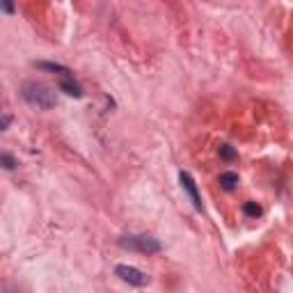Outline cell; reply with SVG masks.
Listing matches in <instances>:
<instances>
[{"label": "cell", "mask_w": 293, "mask_h": 293, "mask_svg": "<svg viewBox=\"0 0 293 293\" xmlns=\"http://www.w3.org/2000/svg\"><path fill=\"white\" fill-rule=\"evenodd\" d=\"M243 213H245V215H250V218H259V215H261V206L257 202H245Z\"/></svg>", "instance_id": "obj_7"}, {"label": "cell", "mask_w": 293, "mask_h": 293, "mask_svg": "<svg viewBox=\"0 0 293 293\" xmlns=\"http://www.w3.org/2000/svg\"><path fill=\"white\" fill-rule=\"evenodd\" d=\"M122 247H129V250H138V252L145 254H156L161 252V243L151 236H126L122 241Z\"/></svg>", "instance_id": "obj_2"}, {"label": "cell", "mask_w": 293, "mask_h": 293, "mask_svg": "<svg viewBox=\"0 0 293 293\" xmlns=\"http://www.w3.org/2000/svg\"><path fill=\"white\" fill-rule=\"evenodd\" d=\"M236 183H238L236 172H222V174H220V186L225 188V190H234Z\"/></svg>", "instance_id": "obj_6"}, {"label": "cell", "mask_w": 293, "mask_h": 293, "mask_svg": "<svg viewBox=\"0 0 293 293\" xmlns=\"http://www.w3.org/2000/svg\"><path fill=\"white\" fill-rule=\"evenodd\" d=\"M114 275L119 277L122 282L130 284V286H145V284H149V277H146L142 270L133 268V266H117V268H114Z\"/></svg>", "instance_id": "obj_3"}, {"label": "cell", "mask_w": 293, "mask_h": 293, "mask_svg": "<svg viewBox=\"0 0 293 293\" xmlns=\"http://www.w3.org/2000/svg\"><path fill=\"white\" fill-rule=\"evenodd\" d=\"M0 7L5 9L7 14H12V12H14V5H12V0H0Z\"/></svg>", "instance_id": "obj_11"}, {"label": "cell", "mask_w": 293, "mask_h": 293, "mask_svg": "<svg viewBox=\"0 0 293 293\" xmlns=\"http://www.w3.org/2000/svg\"><path fill=\"white\" fill-rule=\"evenodd\" d=\"M179 181H181V186L186 188V193L190 195V199H193V204H195V209H197V211H202V199H199V193H197L195 179H193L188 172H181V174H179Z\"/></svg>", "instance_id": "obj_4"}, {"label": "cell", "mask_w": 293, "mask_h": 293, "mask_svg": "<svg viewBox=\"0 0 293 293\" xmlns=\"http://www.w3.org/2000/svg\"><path fill=\"white\" fill-rule=\"evenodd\" d=\"M9 122H12V119H9V117H2V119H0V130H5L9 126Z\"/></svg>", "instance_id": "obj_12"}, {"label": "cell", "mask_w": 293, "mask_h": 293, "mask_svg": "<svg viewBox=\"0 0 293 293\" xmlns=\"http://www.w3.org/2000/svg\"><path fill=\"white\" fill-rule=\"evenodd\" d=\"M23 97L28 103H33L37 108H44V110H50V108L55 106V94L46 85H41V82H25Z\"/></svg>", "instance_id": "obj_1"}, {"label": "cell", "mask_w": 293, "mask_h": 293, "mask_svg": "<svg viewBox=\"0 0 293 293\" xmlns=\"http://www.w3.org/2000/svg\"><path fill=\"white\" fill-rule=\"evenodd\" d=\"M39 69H46V71H57V73H69V69L62 65H53V62H39Z\"/></svg>", "instance_id": "obj_8"}, {"label": "cell", "mask_w": 293, "mask_h": 293, "mask_svg": "<svg viewBox=\"0 0 293 293\" xmlns=\"http://www.w3.org/2000/svg\"><path fill=\"white\" fill-rule=\"evenodd\" d=\"M220 158H225V161H234V158H236V151H234L229 145H222V146H220Z\"/></svg>", "instance_id": "obj_10"}, {"label": "cell", "mask_w": 293, "mask_h": 293, "mask_svg": "<svg viewBox=\"0 0 293 293\" xmlns=\"http://www.w3.org/2000/svg\"><path fill=\"white\" fill-rule=\"evenodd\" d=\"M60 90L65 92V94H69V97H76V98L82 97V87L76 81H71V78H62L60 81Z\"/></svg>", "instance_id": "obj_5"}, {"label": "cell", "mask_w": 293, "mask_h": 293, "mask_svg": "<svg viewBox=\"0 0 293 293\" xmlns=\"http://www.w3.org/2000/svg\"><path fill=\"white\" fill-rule=\"evenodd\" d=\"M0 165H2L5 170H14V167H16V161H14L12 154H0Z\"/></svg>", "instance_id": "obj_9"}]
</instances>
